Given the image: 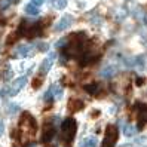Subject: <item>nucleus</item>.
<instances>
[{
  "label": "nucleus",
  "instance_id": "6ab92c4d",
  "mask_svg": "<svg viewBox=\"0 0 147 147\" xmlns=\"http://www.w3.org/2000/svg\"><path fill=\"white\" fill-rule=\"evenodd\" d=\"M101 116V110L100 109H92L91 111H89V117L91 119H98Z\"/></svg>",
  "mask_w": 147,
  "mask_h": 147
},
{
  "label": "nucleus",
  "instance_id": "4468645a",
  "mask_svg": "<svg viewBox=\"0 0 147 147\" xmlns=\"http://www.w3.org/2000/svg\"><path fill=\"white\" fill-rule=\"evenodd\" d=\"M43 82H45V79H43V74H40V76H36V77L33 79V82H31L33 89H39L40 86L43 85Z\"/></svg>",
  "mask_w": 147,
  "mask_h": 147
},
{
  "label": "nucleus",
  "instance_id": "393cba45",
  "mask_svg": "<svg viewBox=\"0 0 147 147\" xmlns=\"http://www.w3.org/2000/svg\"><path fill=\"white\" fill-rule=\"evenodd\" d=\"M3 132H5V123H3V120H0V137L3 135Z\"/></svg>",
  "mask_w": 147,
  "mask_h": 147
},
{
  "label": "nucleus",
  "instance_id": "dca6fc26",
  "mask_svg": "<svg viewBox=\"0 0 147 147\" xmlns=\"http://www.w3.org/2000/svg\"><path fill=\"white\" fill-rule=\"evenodd\" d=\"M18 37H20V34H18V31H13V33H11L9 36H7V39H6V45H13V43L18 40Z\"/></svg>",
  "mask_w": 147,
  "mask_h": 147
},
{
  "label": "nucleus",
  "instance_id": "7ed1b4c3",
  "mask_svg": "<svg viewBox=\"0 0 147 147\" xmlns=\"http://www.w3.org/2000/svg\"><path fill=\"white\" fill-rule=\"evenodd\" d=\"M73 22H74L73 15H70V13L63 15L61 18H59V20L57 21V24L54 25V33H61V31H65L67 28H70V27H71Z\"/></svg>",
  "mask_w": 147,
  "mask_h": 147
},
{
  "label": "nucleus",
  "instance_id": "f03ea898",
  "mask_svg": "<svg viewBox=\"0 0 147 147\" xmlns=\"http://www.w3.org/2000/svg\"><path fill=\"white\" fill-rule=\"evenodd\" d=\"M20 129L22 132L28 134V135H34L37 131V122L36 119H34L28 111H25V113L21 115L20 117Z\"/></svg>",
  "mask_w": 147,
  "mask_h": 147
},
{
  "label": "nucleus",
  "instance_id": "f257e3e1",
  "mask_svg": "<svg viewBox=\"0 0 147 147\" xmlns=\"http://www.w3.org/2000/svg\"><path fill=\"white\" fill-rule=\"evenodd\" d=\"M77 131V122L73 117H65L61 123V132H59V140L68 144L74 140V135Z\"/></svg>",
  "mask_w": 147,
  "mask_h": 147
},
{
  "label": "nucleus",
  "instance_id": "9d476101",
  "mask_svg": "<svg viewBox=\"0 0 147 147\" xmlns=\"http://www.w3.org/2000/svg\"><path fill=\"white\" fill-rule=\"evenodd\" d=\"M98 146V138L97 137H85L83 140L79 143V147H97Z\"/></svg>",
  "mask_w": 147,
  "mask_h": 147
},
{
  "label": "nucleus",
  "instance_id": "b1692460",
  "mask_svg": "<svg viewBox=\"0 0 147 147\" xmlns=\"http://www.w3.org/2000/svg\"><path fill=\"white\" fill-rule=\"evenodd\" d=\"M43 2H45V0H30V3H33L34 6H37V7H40L43 5Z\"/></svg>",
  "mask_w": 147,
  "mask_h": 147
},
{
  "label": "nucleus",
  "instance_id": "4be33fe9",
  "mask_svg": "<svg viewBox=\"0 0 147 147\" xmlns=\"http://www.w3.org/2000/svg\"><path fill=\"white\" fill-rule=\"evenodd\" d=\"M18 111H20V107L16 106V104H11L9 107H7V113H9L11 116L15 115V113H18Z\"/></svg>",
  "mask_w": 147,
  "mask_h": 147
},
{
  "label": "nucleus",
  "instance_id": "2eb2a0df",
  "mask_svg": "<svg viewBox=\"0 0 147 147\" xmlns=\"http://www.w3.org/2000/svg\"><path fill=\"white\" fill-rule=\"evenodd\" d=\"M137 129H138V128H135L134 125H126L125 129H123V134H125L126 137H132V135H135Z\"/></svg>",
  "mask_w": 147,
  "mask_h": 147
},
{
  "label": "nucleus",
  "instance_id": "0eeeda50",
  "mask_svg": "<svg viewBox=\"0 0 147 147\" xmlns=\"http://www.w3.org/2000/svg\"><path fill=\"white\" fill-rule=\"evenodd\" d=\"M106 140L111 144H115L119 140V128L116 125H107L106 126Z\"/></svg>",
  "mask_w": 147,
  "mask_h": 147
},
{
  "label": "nucleus",
  "instance_id": "39448f33",
  "mask_svg": "<svg viewBox=\"0 0 147 147\" xmlns=\"http://www.w3.org/2000/svg\"><path fill=\"white\" fill-rule=\"evenodd\" d=\"M55 58H57V54L51 52V54L42 61V64H40V67H39V73H40V74L49 73V70L52 68V64H54V61H55Z\"/></svg>",
  "mask_w": 147,
  "mask_h": 147
},
{
  "label": "nucleus",
  "instance_id": "423d86ee",
  "mask_svg": "<svg viewBox=\"0 0 147 147\" xmlns=\"http://www.w3.org/2000/svg\"><path fill=\"white\" fill-rule=\"evenodd\" d=\"M25 83H27V77L25 76H21V77H18V79H15L11 85V88H9V95L11 97H15V95L25 86Z\"/></svg>",
  "mask_w": 147,
  "mask_h": 147
},
{
  "label": "nucleus",
  "instance_id": "aec40b11",
  "mask_svg": "<svg viewBox=\"0 0 147 147\" xmlns=\"http://www.w3.org/2000/svg\"><path fill=\"white\" fill-rule=\"evenodd\" d=\"M67 5H68V0H57V9H59V11L65 9Z\"/></svg>",
  "mask_w": 147,
  "mask_h": 147
},
{
  "label": "nucleus",
  "instance_id": "6e6552de",
  "mask_svg": "<svg viewBox=\"0 0 147 147\" xmlns=\"http://www.w3.org/2000/svg\"><path fill=\"white\" fill-rule=\"evenodd\" d=\"M30 51H31V46L30 45H18L15 48L13 51V58H24V57H27L30 54Z\"/></svg>",
  "mask_w": 147,
  "mask_h": 147
},
{
  "label": "nucleus",
  "instance_id": "9b49d317",
  "mask_svg": "<svg viewBox=\"0 0 147 147\" xmlns=\"http://www.w3.org/2000/svg\"><path fill=\"white\" fill-rule=\"evenodd\" d=\"M83 89L86 94H89V95H98L100 94V85L97 82H91V83H86L83 86Z\"/></svg>",
  "mask_w": 147,
  "mask_h": 147
},
{
  "label": "nucleus",
  "instance_id": "ddd939ff",
  "mask_svg": "<svg viewBox=\"0 0 147 147\" xmlns=\"http://www.w3.org/2000/svg\"><path fill=\"white\" fill-rule=\"evenodd\" d=\"M24 12L27 13V15H30V16H37L39 13H40V9L37 6H34L33 3H27L24 6Z\"/></svg>",
  "mask_w": 147,
  "mask_h": 147
},
{
  "label": "nucleus",
  "instance_id": "f3484780",
  "mask_svg": "<svg viewBox=\"0 0 147 147\" xmlns=\"http://www.w3.org/2000/svg\"><path fill=\"white\" fill-rule=\"evenodd\" d=\"M134 63H135V65H137L138 68H141V70H144V68H146V59H144L141 55L135 57V58H134Z\"/></svg>",
  "mask_w": 147,
  "mask_h": 147
},
{
  "label": "nucleus",
  "instance_id": "1a4fd4ad",
  "mask_svg": "<svg viewBox=\"0 0 147 147\" xmlns=\"http://www.w3.org/2000/svg\"><path fill=\"white\" fill-rule=\"evenodd\" d=\"M55 137V128L54 125H45V129H43V134H42V141L43 143H48L51 141L52 138Z\"/></svg>",
  "mask_w": 147,
  "mask_h": 147
},
{
  "label": "nucleus",
  "instance_id": "20e7f679",
  "mask_svg": "<svg viewBox=\"0 0 147 147\" xmlns=\"http://www.w3.org/2000/svg\"><path fill=\"white\" fill-rule=\"evenodd\" d=\"M85 109V101L80 100V98H74L71 97L67 102V110L70 111V113H79Z\"/></svg>",
  "mask_w": 147,
  "mask_h": 147
},
{
  "label": "nucleus",
  "instance_id": "412c9836",
  "mask_svg": "<svg viewBox=\"0 0 147 147\" xmlns=\"http://www.w3.org/2000/svg\"><path fill=\"white\" fill-rule=\"evenodd\" d=\"M36 48H37L39 52H46L48 48H49V45H48V43H45V42H40V43H37Z\"/></svg>",
  "mask_w": 147,
  "mask_h": 147
},
{
  "label": "nucleus",
  "instance_id": "5701e85b",
  "mask_svg": "<svg viewBox=\"0 0 147 147\" xmlns=\"http://www.w3.org/2000/svg\"><path fill=\"white\" fill-rule=\"evenodd\" d=\"M144 83H146L144 77H137V79H135V85H137V86H143Z\"/></svg>",
  "mask_w": 147,
  "mask_h": 147
},
{
  "label": "nucleus",
  "instance_id": "a878e982",
  "mask_svg": "<svg viewBox=\"0 0 147 147\" xmlns=\"http://www.w3.org/2000/svg\"><path fill=\"white\" fill-rule=\"evenodd\" d=\"M144 147H147V146H144Z\"/></svg>",
  "mask_w": 147,
  "mask_h": 147
},
{
  "label": "nucleus",
  "instance_id": "f8f14e48",
  "mask_svg": "<svg viewBox=\"0 0 147 147\" xmlns=\"http://www.w3.org/2000/svg\"><path fill=\"white\" fill-rule=\"evenodd\" d=\"M116 67L115 65H107L101 70V77H104V79H110V77H113L116 74Z\"/></svg>",
  "mask_w": 147,
  "mask_h": 147
},
{
  "label": "nucleus",
  "instance_id": "a211bd4d",
  "mask_svg": "<svg viewBox=\"0 0 147 147\" xmlns=\"http://www.w3.org/2000/svg\"><path fill=\"white\" fill-rule=\"evenodd\" d=\"M63 94H64V91H63L61 86L54 85V97H55L57 100H59V98H63Z\"/></svg>",
  "mask_w": 147,
  "mask_h": 147
}]
</instances>
